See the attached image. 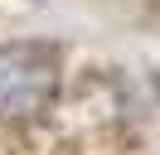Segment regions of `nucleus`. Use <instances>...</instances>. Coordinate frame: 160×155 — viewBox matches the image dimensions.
I'll use <instances>...</instances> for the list:
<instances>
[{
	"instance_id": "obj_1",
	"label": "nucleus",
	"mask_w": 160,
	"mask_h": 155,
	"mask_svg": "<svg viewBox=\"0 0 160 155\" xmlns=\"http://www.w3.org/2000/svg\"><path fill=\"white\" fill-rule=\"evenodd\" d=\"M63 63L58 48L39 39H15L0 44V116L5 121H29L58 97Z\"/></svg>"
}]
</instances>
